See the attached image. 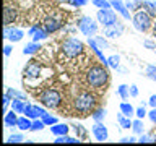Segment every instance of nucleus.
<instances>
[{
  "mask_svg": "<svg viewBox=\"0 0 156 146\" xmlns=\"http://www.w3.org/2000/svg\"><path fill=\"white\" fill-rule=\"evenodd\" d=\"M109 67L102 65V63H91L85 70V85L88 89L93 91H106L107 85L111 81V73L107 70Z\"/></svg>",
  "mask_w": 156,
  "mask_h": 146,
  "instance_id": "nucleus-1",
  "label": "nucleus"
},
{
  "mask_svg": "<svg viewBox=\"0 0 156 146\" xmlns=\"http://www.w3.org/2000/svg\"><path fill=\"white\" fill-rule=\"evenodd\" d=\"M98 101H99V97H98L96 91H93V89L80 91L72 99V110L75 115L88 117V115H91L93 110L98 107Z\"/></svg>",
  "mask_w": 156,
  "mask_h": 146,
  "instance_id": "nucleus-2",
  "label": "nucleus"
},
{
  "mask_svg": "<svg viewBox=\"0 0 156 146\" xmlns=\"http://www.w3.org/2000/svg\"><path fill=\"white\" fill-rule=\"evenodd\" d=\"M47 68L37 60H29L23 68V83L29 88H37L46 80Z\"/></svg>",
  "mask_w": 156,
  "mask_h": 146,
  "instance_id": "nucleus-3",
  "label": "nucleus"
},
{
  "mask_svg": "<svg viewBox=\"0 0 156 146\" xmlns=\"http://www.w3.org/2000/svg\"><path fill=\"white\" fill-rule=\"evenodd\" d=\"M37 101H39V104H42L44 107H47V109H58V107L63 104V94L57 89V88L46 86L39 91Z\"/></svg>",
  "mask_w": 156,
  "mask_h": 146,
  "instance_id": "nucleus-4",
  "label": "nucleus"
},
{
  "mask_svg": "<svg viewBox=\"0 0 156 146\" xmlns=\"http://www.w3.org/2000/svg\"><path fill=\"white\" fill-rule=\"evenodd\" d=\"M153 23H154V18L146 12L145 8L138 10L132 15V26H133L138 33H148L151 31L153 28Z\"/></svg>",
  "mask_w": 156,
  "mask_h": 146,
  "instance_id": "nucleus-5",
  "label": "nucleus"
},
{
  "mask_svg": "<svg viewBox=\"0 0 156 146\" xmlns=\"http://www.w3.org/2000/svg\"><path fill=\"white\" fill-rule=\"evenodd\" d=\"M60 50L67 58H76L85 52V44L76 37H67L60 44Z\"/></svg>",
  "mask_w": 156,
  "mask_h": 146,
  "instance_id": "nucleus-6",
  "label": "nucleus"
},
{
  "mask_svg": "<svg viewBox=\"0 0 156 146\" xmlns=\"http://www.w3.org/2000/svg\"><path fill=\"white\" fill-rule=\"evenodd\" d=\"M76 29L83 34V36L91 37V36H96L98 34L99 23H98V19L88 16V15H83V16H80L76 21Z\"/></svg>",
  "mask_w": 156,
  "mask_h": 146,
  "instance_id": "nucleus-7",
  "label": "nucleus"
},
{
  "mask_svg": "<svg viewBox=\"0 0 156 146\" xmlns=\"http://www.w3.org/2000/svg\"><path fill=\"white\" fill-rule=\"evenodd\" d=\"M117 13L114 8H98L96 12V19L98 23L101 24L102 28H107V26H112V24H115L119 19H117Z\"/></svg>",
  "mask_w": 156,
  "mask_h": 146,
  "instance_id": "nucleus-8",
  "label": "nucleus"
},
{
  "mask_svg": "<svg viewBox=\"0 0 156 146\" xmlns=\"http://www.w3.org/2000/svg\"><path fill=\"white\" fill-rule=\"evenodd\" d=\"M42 26L49 34H54V33H58L63 28V21L58 16H55V15H47L42 19Z\"/></svg>",
  "mask_w": 156,
  "mask_h": 146,
  "instance_id": "nucleus-9",
  "label": "nucleus"
},
{
  "mask_svg": "<svg viewBox=\"0 0 156 146\" xmlns=\"http://www.w3.org/2000/svg\"><path fill=\"white\" fill-rule=\"evenodd\" d=\"M3 37L7 39L8 42H20L21 39L24 37V31L21 28H16L15 24H12V26H5L3 28Z\"/></svg>",
  "mask_w": 156,
  "mask_h": 146,
  "instance_id": "nucleus-10",
  "label": "nucleus"
},
{
  "mask_svg": "<svg viewBox=\"0 0 156 146\" xmlns=\"http://www.w3.org/2000/svg\"><path fill=\"white\" fill-rule=\"evenodd\" d=\"M91 133L94 136V140L99 141V143H104V141H107V138H109V130H107V127L104 125V122H94L91 127Z\"/></svg>",
  "mask_w": 156,
  "mask_h": 146,
  "instance_id": "nucleus-11",
  "label": "nucleus"
},
{
  "mask_svg": "<svg viewBox=\"0 0 156 146\" xmlns=\"http://www.w3.org/2000/svg\"><path fill=\"white\" fill-rule=\"evenodd\" d=\"M124 33H125V24L122 21H117L115 24H112V26L102 28V34H104L107 39H119Z\"/></svg>",
  "mask_w": 156,
  "mask_h": 146,
  "instance_id": "nucleus-12",
  "label": "nucleus"
},
{
  "mask_svg": "<svg viewBox=\"0 0 156 146\" xmlns=\"http://www.w3.org/2000/svg\"><path fill=\"white\" fill-rule=\"evenodd\" d=\"M28 36L31 37V41H36V42H41V41H46V39L51 36L46 29H44V26L41 24H34V26H31L28 29Z\"/></svg>",
  "mask_w": 156,
  "mask_h": 146,
  "instance_id": "nucleus-13",
  "label": "nucleus"
},
{
  "mask_svg": "<svg viewBox=\"0 0 156 146\" xmlns=\"http://www.w3.org/2000/svg\"><path fill=\"white\" fill-rule=\"evenodd\" d=\"M109 2H111V7L114 8L125 21H132V13H130V10L127 8L125 0H109Z\"/></svg>",
  "mask_w": 156,
  "mask_h": 146,
  "instance_id": "nucleus-14",
  "label": "nucleus"
},
{
  "mask_svg": "<svg viewBox=\"0 0 156 146\" xmlns=\"http://www.w3.org/2000/svg\"><path fill=\"white\" fill-rule=\"evenodd\" d=\"M18 19V10L13 5H5L3 8V26H12Z\"/></svg>",
  "mask_w": 156,
  "mask_h": 146,
  "instance_id": "nucleus-15",
  "label": "nucleus"
},
{
  "mask_svg": "<svg viewBox=\"0 0 156 146\" xmlns=\"http://www.w3.org/2000/svg\"><path fill=\"white\" fill-rule=\"evenodd\" d=\"M18 119H20V114H18V112H15L13 109H10L7 114L3 115V125L7 127V128H16Z\"/></svg>",
  "mask_w": 156,
  "mask_h": 146,
  "instance_id": "nucleus-16",
  "label": "nucleus"
},
{
  "mask_svg": "<svg viewBox=\"0 0 156 146\" xmlns=\"http://www.w3.org/2000/svg\"><path fill=\"white\" fill-rule=\"evenodd\" d=\"M70 127L72 125H67V123H54L52 127H49L51 128V133L54 136H60V135H67L68 131H70Z\"/></svg>",
  "mask_w": 156,
  "mask_h": 146,
  "instance_id": "nucleus-17",
  "label": "nucleus"
},
{
  "mask_svg": "<svg viewBox=\"0 0 156 146\" xmlns=\"http://www.w3.org/2000/svg\"><path fill=\"white\" fill-rule=\"evenodd\" d=\"M42 49L41 42H36V41H31L28 42L26 46L23 47V55H34V54H37L39 50Z\"/></svg>",
  "mask_w": 156,
  "mask_h": 146,
  "instance_id": "nucleus-18",
  "label": "nucleus"
},
{
  "mask_svg": "<svg viewBox=\"0 0 156 146\" xmlns=\"http://www.w3.org/2000/svg\"><path fill=\"white\" fill-rule=\"evenodd\" d=\"M31 125H33V120L29 119V117L26 115H20V119H18V123H16V128L20 131H31Z\"/></svg>",
  "mask_w": 156,
  "mask_h": 146,
  "instance_id": "nucleus-19",
  "label": "nucleus"
},
{
  "mask_svg": "<svg viewBox=\"0 0 156 146\" xmlns=\"http://www.w3.org/2000/svg\"><path fill=\"white\" fill-rule=\"evenodd\" d=\"M54 143H55V144H62V143H68V144H80V143H81V140H80V138H75V136H68V133H67V135L55 136Z\"/></svg>",
  "mask_w": 156,
  "mask_h": 146,
  "instance_id": "nucleus-20",
  "label": "nucleus"
},
{
  "mask_svg": "<svg viewBox=\"0 0 156 146\" xmlns=\"http://www.w3.org/2000/svg\"><path fill=\"white\" fill-rule=\"evenodd\" d=\"M117 123H119V127L124 130H132L133 119H130V117H127V115L122 114V112H119V114H117Z\"/></svg>",
  "mask_w": 156,
  "mask_h": 146,
  "instance_id": "nucleus-21",
  "label": "nucleus"
},
{
  "mask_svg": "<svg viewBox=\"0 0 156 146\" xmlns=\"http://www.w3.org/2000/svg\"><path fill=\"white\" fill-rule=\"evenodd\" d=\"M119 110L122 112L124 115H127V117H130V119H133L135 117V107L130 104V102H127V101H122L120 102V106H119Z\"/></svg>",
  "mask_w": 156,
  "mask_h": 146,
  "instance_id": "nucleus-22",
  "label": "nucleus"
},
{
  "mask_svg": "<svg viewBox=\"0 0 156 146\" xmlns=\"http://www.w3.org/2000/svg\"><path fill=\"white\" fill-rule=\"evenodd\" d=\"M132 133L140 136L141 133H145V123H143V119H133V123H132Z\"/></svg>",
  "mask_w": 156,
  "mask_h": 146,
  "instance_id": "nucleus-23",
  "label": "nucleus"
},
{
  "mask_svg": "<svg viewBox=\"0 0 156 146\" xmlns=\"http://www.w3.org/2000/svg\"><path fill=\"white\" fill-rule=\"evenodd\" d=\"M23 115L29 117L31 120H34V119H41V117H39V114L36 112V109H34V104H31V102H28V101H26V106H24Z\"/></svg>",
  "mask_w": 156,
  "mask_h": 146,
  "instance_id": "nucleus-24",
  "label": "nucleus"
},
{
  "mask_svg": "<svg viewBox=\"0 0 156 146\" xmlns=\"http://www.w3.org/2000/svg\"><path fill=\"white\" fill-rule=\"evenodd\" d=\"M106 115H107V110L104 107H96L91 114V119H93V122H104Z\"/></svg>",
  "mask_w": 156,
  "mask_h": 146,
  "instance_id": "nucleus-25",
  "label": "nucleus"
},
{
  "mask_svg": "<svg viewBox=\"0 0 156 146\" xmlns=\"http://www.w3.org/2000/svg\"><path fill=\"white\" fill-rule=\"evenodd\" d=\"M143 3H145V0H125V5L130 10V13H135L138 10H141L143 8Z\"/></svg>",
  "mask_w": 156,
  "mask_h": 146,
  "instance_id": "nucleus-26",
  "label": "nucleus"
},
{
  "mask_svg": "<svg viewBox=\"0 0 156 146\" xmlns=\"http://www.w3.org/2000/svg\"><path fill=\"white\" fill-rule=\"evenodd\" d=\"M5 91H7L8 94L13 97V99H23V101H26V92L20 91V89H16V88H10V86H5Z\"/></svg>",
  "mask_w": 156,
  "mask_h": 146,
  "instance_id": "nucleus-27",
  "label": "nucleus"
},
{
  "mask_svg": "<svg viewBox=\"0 0 156 146\" xmlns=\"http://www.w3.org/2000/svg\"><path fill=\"white\" fill-rule=\"evenodd\" d=\"M117 96L120 97V101H127L130 97V86L129 85H119L117 86Z\"/></svg>",
  "mask_w": 156,
  "mask_h": 146,
  "instance_id": "nucleus-28",
  "label": "nucleus"
},
{
  "mask_svg": "<svg viewBox=\"0 0 156 146\" xmlns=\"http://www.w3.org/2000/svg\"><path fill=\"white\" fill-rule=\"evenodd\" d=\"M24 106H26V101H23V99H12L10 109H13L15 112H18V114L21 115L23 110H24Z\"/></svg>",
  "mask_w": 156,
  "mask_h": 146,
  "instance_id": "nucleus-29",
  "label": "nucleus"
},
{
  "mask_svg": "<svg viewBox=\"0 0 156 146\" xmlns=\"http://www.w3.org/2000/svg\"><path fill=\"white\" fill-rule=\"evenodd\" d=\"M107 65H109V68H112V70H119L120 68V55L119 54H114V55L107 57Z\"/></svg>",
  "mask_w": 156,
  "mask_h": 146,
  "instance_id": "nucleus-30",
  "label": "nucleus"
},
{
  "mask_svg": "<svg viewBox=\"0 0 156 146\" xmlns=\"http://www.w3.org/2000/svg\"><path fill=\"white\" fill-rule=\"evenodd\" d=\"M24 141V135L23 133H12L7 136V140H5V143L7 144H16V143H23Z\"/></svg>",
  "mask_w": 156,
  "mask_h": 146,
  "instance_id": "nucleus-31",
  "label": "nucleus"
},
{
  "mask_svg": "<svg viewBox=\"0 0 156 146\" xmlns=\"http://www.w3.org/2000/svg\"><path fill=\"white\" fill-rule=\"evenodd\" d=\"M94 37V41H96V44L99 46L102 50H107V49H111V44H109V39H107L104 34L102 36H93Z\"/></svg>",
  "mask_w": 156,
  "mask_h": 146,
  "instance_id": "nucleus-32",
  "label": "nucleus"
},
{
  "mask_svg": "<svg viewBox=\"0 0 156 146\" xmlns=\"http://www.w3.org/2000/svg\"><path fill=\"white\" fill-rule=\"evenodd\" d=\"M145 76L151 81H156V63H150L145 68Z\"/></svg>",
  "mask_w": 156,
  "mask_h": 146,
  "instance_id": "nucleus-33",
  "label": "nucleus"
},
{
  "mask_svg": "<svg viewBox=\"0 0 156 146\" xmlns=\"http://www.w3.org/2000/svg\"><path fill=\"white\" fill-rule=\"evenodd\" d=\"M143 8L148 12L151 16H153L156 19V2L154 0H145V3H143Z\"/></svg>",
  "mask_w": 156,
  "mask_h": 146,
  "instance_id": "nucleus-34",
  "label": "nucleus"
},
{
  "mask_svg": "<svg viewBox=\"0 0 156 146\" xmlns=\"http://www.w3.org/2000/svg\"><path fill=\"white\" fill-rule=\"evenodd\" d=\"M136 143H141V144H145V143H156V136L153 133H141L138 136V141Z\"/></svg>",
  "mask_w": 156,
  "mask_h": 146,
  "instance_id": "nucleus-35",
  "label": "nucleus"
},
{
  "mask_svg": "<svg viewBox=\"0 0 156 146\" xmlns=\"http://www.w3.org/2000/svg\"><path fill=\"white\" fill-rule=\"evenodd\" d=\"M72 127H73V130H75V133L78 135V138H80V140H85L86 136H88V131L85 130V127H83V125H80V123H72Z\"/></svg>",
  "mask_w": 156,
  "mask_h": 146,
  "instance_id": "nucleus-36",
  "label": "nucleus"
},
{
  "mask_svg": "<svg viewBox=\"0 0 156 146\" xmlns=\"http://www.w3.org/2000/svg\"><path fill=\"white\" fill-rule=\"evenodd\" d=\"M46 123H44V120L42 119H34L33 120V125H31V131H41L46 128Z\"/></svg>",
  "mask_w": 156,
  "mask_h": 146,
  "instance_id": "nucleus-37",
  "label": "nucleus"
},
{
  "mask_svg": "<svg viewBox=\"0 0 156 146\" xmlns=\"http://www.w3.org/2000/svg\"><path fill=\"white\" fill-rule=\"evenodd\" d=\"M41 119L44 120V123H46L47 127H52L54 123H57V122H58L57 117H55V115H52V114H49V112H47V114H44Z\"/></svg>",
  "mask_w": 156,
  "mask_h": 146,
  "instance_id": "nucleus-38",
  "label": "nucleus"
},
{
  "mask_svg": "<svg viewBox=\"0 0 156 146\" xmlns=\"http://www.w3.org/2000/svg\"><path fill=\"white\" fill-rule=\"evenodd\" d=\"M68 5H72L73 8H81V7H86L90 0H65Z\"/></svg>",
  "mask_w": 156,
  "mask_h": 146,
  "instance_id": "nucleus-39",
  "label": "nucleus"
},
{
  "mask_svg": "<svg viewBox=\"0 0 156 146\" xmlns=\"http://www.w3.org/2000/svg\"><path fill=\"white\" fill-rule=\"evenodd\" d=\"M91 3L96 8H111V2L109 0H91Z\"/></svg>",
  "mask_w": 156,
  "mask_h": 146,
  "instance_id": "nucleus-40",
  "label": "nucleus"
},
{
  "mask_svg": "<svg viewBox=\"0 0 156 146\" xmlns=\"http://www.w3.org/2000/svg\"><path fill=\"white\" fill-rule=\"evenodd\" d=\"M135 117H136V119H145V117H148V110L145 109V106H143V104H141L140 107H136Z\"/></svg>",
  "mask_w": 156,
  "mask_h": 146,
  "instance_id": "nucleus-41",
  "label": "nucleus"
},
{
  "mask_svg": "<svg viewBox=\"0 0 156 146\" xmlns=\"http://www.w3.org/2000/svg\"><path fill=\"white\" fill-rule=\"evenodd\" d=\"M143 46L146 49H150V50H156V39H145Z\"/></svg>",
  "mask_w": 156,
  "mask_h": 146,
  "instance_id": "nucleus-42",
  "label": "nucleus"
},
{
  "mask_svg": "<svg viewBox=\"0 0 156 146\" xmlns=\"http://www.w3.org/2000/svg\"><path fill=\"white\" fill-rule=\"evenodd\" d=\"M119 141H120V143H124V144H127V143H136L138 138H136V135H132V136H122Z\"/></svg>",
  "mask_w": 156,
  "mask_h": 146,
  "instance_id": "nucleus-43",
  "label": "nucleus"
},
{
  "mask_svg": "<svg viewBox=\"0 0 156 146\" xmlns=\"http://www.w3.org/2000/svg\"><path fill=\"white\" fill-rule=\"evenodd\" d=\"M148 119L153 125H156V107H151V110H148Z\"/></svg>",
  "mask_w": 156,
  "mask_h": 146,
  "instance_id": "nucleus-44",
  "label": "nucleus"
},
{
  "mask_svg": "<svg viewBox=\"0 0 156 146\" xmlns=\"http://www.w3.org/2000/svg\"><path fill=\"white\" fill-rule=\"evenodd\" d=\"M12 50H13V46H12V44H5V46H3V55H5V57H10V55H12Z\"/></svg>",
  "mask_w": 156,
  "mask_h": 146,
  "instance_id": "nucleus-45",
  "label": "nucleus"
},
{
  "mask_svg": "<svg viewBox=\"0 0 156 146\" xmlns=\"http://www.w3.org/2000/svg\"><path fill=\"white\" fill-rule=\"evenodd\" d=\"M138 86L136 85H130V97H138Z\"/></svg>",
  "mask_w": 156,
  "mask_h": 146,
  "instance_id": "nucleus-46",
  "label": "nucleus"
},
{
  "mask_svg": "<svg viewBox=\"0 0 156 146\" xmlns=\"http://www.w3.org/2000/svg\"><path fill=\"white\" fill-rule=\"evenodd\" d=\"M148 106H150V107H156V94L150 96V99H148Z\"/></svg>",
  "mask_w": 156,
  "mask_h": 146,
  "instance_id": "nucleus-47",
  "label": "nucleus"
},
{
  "mask_svg": "<svg viewBox=\"0 0 156 146\" xmlns=\"http://www.w3.org/2000/svg\"><path fill=\"white\" fill-rule=\"evenodd\" d=\"M151 34H153V37L156 39V19H154V23H153V28H151Z\"/></svg>",
  "mask_w": 156,
  "mask_h": 146,
  "instance_id": "nucleus-48",
  "label": "nucleus"
}]
</instances>
